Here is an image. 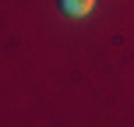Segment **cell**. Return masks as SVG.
<instances>
[{
  "instance_id": "cell-1",
  "label": "cell",
  "mask_w": 134,
  "mask_h": 127,
  "mask_svg": "<svg viewBox=\"0 0 134 127\" xmlns=\"http://www.w3.org/2000/svg\"><path fill=\"white\" fill-rule=\"evenodd\" d=\"M57 7H60L67 18H85V14H92L95 0H57Z\"/></svg>"
}]
</instances>
